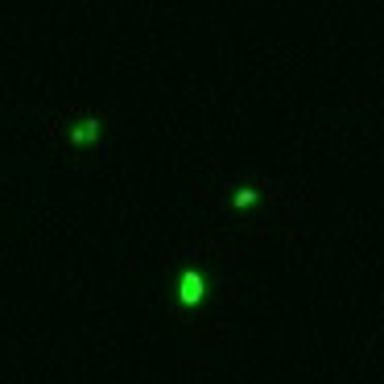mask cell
I'll return each instance as SVG.
<instances>
[{
	"label": "cell",
	"mask_w": 384,
	"mask_h": 384,
	"mask_svg": "<svg viewBox=\"0 0 384 384\" xmlns=\"http://www.w3.org/2000/svg\"><path fill=\"white\" fill-rule=\"evenodd\" d=\"M207 294V281H203V273H194V269H186L182 277H178V301L182 306H199Z\"/></svg>",
	"instance_id": "6da1fadb"
},
{
	"label": "cell",
	"mask_w": 384,
	"mask_h": 384,
	"mask_svg": "<svg viewBox=\"0 0 384 384\" xmlns=\"http://www.w3.org/2000/svg\"><path fill=\"white\" fill-rule=\"evenodd\" d=\"M95 136H99V120H95V116H87L83 125L71 132V141H75V145H91Z\"/></svg>",
	"instance_id": "7a4b0ae2"
},
{
	"label": "cell",
	"mask_w": 384,
	"mask_h": 384,
	"mask_svg": "<svg viewBox=\"0 0 384 384\" xmlns=\"http://www.w3.org/2000/svg\"><path fill=\"white\" fill-rule=\"evenodd\" d=\"M253 203H256V190H236V207H240V211H248Z\"/></svg>",
	"instance_id": "3957f363"
}]
</instances>
